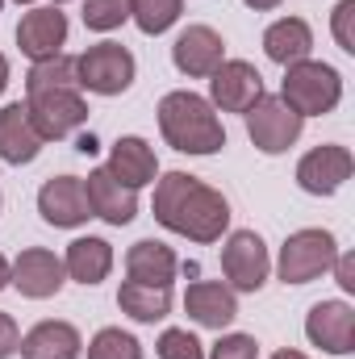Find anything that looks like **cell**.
I'll list each match as a JSON object with an SVG mask.
<instances>
[{"instance_id":"obj_1","label":"cell","mask_w":355,"mask_h":359,"mask_svg":"<svg viewBox=\"0 0 355 359\" xmlns=\"http://www.w3.org/2000/svg\"><path fill=\"white\" fill-rule=\"evenodd\" d=\"M151 213L163 230H172L188 243H201V247L222 243V234L230 230V201L188 172H163L155 180Z\"/></svg>"},{"instance_id":"obj_2","label":"cell","mask_w":355,"mask_h":359,"mask_svg":"<svg viewBox=\"0 0 355 359\" xmlns=\"http://www.w3.org/2000/svg\"><path fill=\"white\" fill-rule=\"evenodd\" d=\"M159 134L180 155H217L226 147V126L201 92L176 88L159 100Z\"/></svg>"},{"instance_id":"obj_3","label":"cell","mask_w":355,"mask_h":359,"mask_svg":"<svg viewBox=\"0 0 355 359\" xmlns=\"http://www.w3.org/2000/svg\"><path fill=\"white\" fill-rule=\"evenodd\" d=\"M280 100H284L297 117L335 113L339 100H343V76H339V67H330V63H322V59H301V63L284 67Z\"/></svg>"},{"instance_id":"obj_4","label":"cell","mask_w":355,"mask_h":359,"mask_svg":"<svg viewBox=\"0 0 355 359\" xmlns=\"http://www.w3.org/2000/svg\"><path fill=\"white\" fill-rule=\"evenodd\" d=\"M339 255V238L330 230H318V226H305V230H293L280 247V259H276V276L284 284H309L318 276H326L330 264Z\"/></svg>"},{"instance_id":"obj_5","label":"cell","mask_w":355,"mask_h":359,"mask_svg":"<svg viewBox=\"0 0 355 359\" xmlns=\"http://www.w3.org/2000/svg\"><path fill=\"white\" fill-rule=\"evenodd\" d=\"M25 113L42 142H63L80 126H88V100L80 88H46L25 96Z\"/></svg>"},{"instance_id":"obj_6","label":"cell","mask_w":355,"mask_h":359,"mask_svg":"<svg viewBox=\"0 0 355 359\" xmlns=\"http://www.w3.org/2000/svg\"><path fill=\"white\" fill-rule=\"evenodd\" d=\"M134 55L121 42H96L84 55H76V84L96 96H121L134 84Z\"/></svg>"},{"instance_id":"obj_7","label":"cell","mask_w":355,"mask_h":359,"mask_svg":"<svg viewBox=\"0 0 355 359\" xmlns=\"http://www.w3.org/2000/svg\"><path fill=\"white\" fill-rule=\"evenodd\" d=\"M243 121H247V138L264 155H284L305 130V117H297L280 96H267V92L243 113Z\"/></svg>"},{"instance_id":"obj_8","label":"cell","mask_w":355,"mask_h":359,"mask_svg":"<svg viewBox=\"0 0 355 359\" xmlns=\"http://www.w3.org/2000/svg\"><path fill=\"white\" fill-rule=\"evenodd\" d=\"M267 271H272V255L255 230H234L222 243V276L234 292H260L267 284Z\"/></svg>"},{"instance_id":"obj_9","label":"cell","mask_w":355,"mask_h":359,"mask_svg":"<svg viewBox=\"0 0 355 359\" xmlns=\"http://www.w3.org/2000/svg\"><path fill=\"white\" fill-rule=\"evenodd\" d=\"M8 284L29 297V301H51L63 292L67 284V271H63V259L46 247H25L13 264H8Z\"/></svg>"},{"instance_id":"obj_10","label":"cell","mask_w":355,"mask_h":359,"mask_svg":"<svg viewBox=\"0 0 355 359\" xmlns=\"http://www.w3.org/2000/svg\"><path fill=\"white\" fill-rule=\"evenodd\" d=\"M355 172V159L347 147H339V142H322V147H314V151H305L301 155V163H297V184H301V192H309V196H335Z\"/></svg>"},{"instance_id":"obj_11","label":"cell","mask_w":355,"mask_h":359,"mask_svg":"<svg viewBox=\"0 0 355 359\" xmlns=\"http://www.w3.org/2000/svg\"><path fill=\"white\" fill-rule=\"evenodd\" d=\"M264 96V76L255 63L247 59H226L213 76H209V104L222 113H247L255 100Z\"/></svg>"},{"instance_id":"obj_12","label":"cell","mask_w":355,"mask_h":359,"mask_svg":"<svg viewBox=\"0 0 355 359\" xmlns=\"http://www.w3.org/2000/svg\"><path fill=\"white\" fill-rule=\"evenodd\" d=\"M67 13L59 4H38L21 17L17 25V46L29 63H42V59H55L63 55V42H67Z\"/></svg>"},{"instance_id":"obj_13","label":"cell","mask_w":355,"mask_h":359,"mask_svg":"<svg viewBox=\"0 0 355 359\" xmlns=\"http://www.w3.org/2000/svg\"><path fill=\"white\" fill-rule=\"evenodd\" d=\"M172 63L188 80H209L226 63V42H222V34L213 25H188L172 42Z\"/></svg>"},{"instance_id":"obj_14","label":"cell","mask_w":355,"mask_h":359,"mask_svg":"<svg viewBox=\"0 0 355 359\" xmlns=\"http://www.w3.org/2000/svg\"><path fill=\"white\" fill-rule=\"evenodd\" d=\"M38 213L46 226L55 230H76L92 217L88 196H84V180L80 176H51L38 188Z\"/></svg>"},{"instance_id":"obj_15","label":"cell","mask_w":355,"mask_h":359,"mask_svg":"<svg viewBox=\"0 0 355 359\" xmlns=\"http://www.w3.org/2000/svg\"><path fill=\"white\" fill-rule=\"evenodd\" d=\"M305 339L330 355L355 351V309L347 301H318L305 318Z\"/></svg>"},{"instance_id":"obj_16","label":"cell","mask_w":355,"mask_h":359,"mask_svg":"<svg viewBox=\"0 0 355 359\" xmlns=\"http://www.w3.org/2000/svg\"><path fill=\"white\" fill-rule=\"evenodd\" d=\"M184 313L205 330H226L239 318V292L226 280H196L184 292Z\"/></svg>"},{"instance_id":"obj_17","label":"cell","mask_w":355,"mask_h":359,"mask_svg":"<svg viewBox=\"0 0 355 359\" xmlns=\"http://www.w3.org/2000/svg\"><path fill=\"white\" fill-rule=\"evenodd\" d=\"M84 196H88L92 217H100L109 226H130L138 217V192L117 184L109 176V168H92L88 180H84Z\"/></svg>"},{"instance_id":"obj_18","label":"cell","mask_w":355,"mask_h":359,"mask_svg":"<svg viewBox=\"0 0 355 359\" xmlns=\"http://www.w3.org/2000/svg\"><path fill=\"white\" fill-rule=\"evenodd\" d=\"M109 176L117 180V184H126V188H147V184H155L159 180V159H155V147L147 142V138H138V134H126V138H117L113 142V151H109Z\"/></svg>"},{"instance_id":"obj_19","label":"cell","mask_w":355,"mask_h":359,"mask_svg":"<svg viewBox=\"0 0 355 359\" xmlns=\"http://www.w3.org/2000/svg\"><path fill=\"white\" fill-rule=\"evenodd\" d=\"M42 155V138L25 113V100H13L0 109V159L8 168H25Z\"/></svg>"},{"instance_id":"obj_20","label":"cell","mask_w":355,"mask_h":359,"mask_svg":"<svg viewBox=\"0 0 355 359\" xmlns=\"http://www.w3.org/2000/svg\"><path fill=\"white\" fill-rule=\"evenodd\" d=\"M17 351H21V359H80L84 355V339H80V330L72 322L46 318V322H38L34 330L21 334Z\"/></svg>"},{"instance_id":"obj_21","label":"cell","mask_w":355,"mask_h":359,"mask_svg":"<svg viewBox=\"0 0 355 359\" xmlns=\"http://www.w3.org/2000/svg\"><path fill=\"white\" fill-rule=\"evenodd\" d=\"M180 271L176 251L159 238H138L130 251H126V276L138 280V284H159V288H172Z\"/></svg>"},{"instance_id":"obj_22","label":"cell","mask_w":355,"mask_h":359,"mask_svg":"<svg viewBox=\"0 0 355 359\" xmlns=\"http://www.w3.org/2000/svg\"><path fill=\"white\" fill-rule=\"evenodd\" d=\"M264 55L280 67H293L314 55V29L305 17H280L264 29Z\"/></svg>"},{"instance_id":"obj_23","label":"cell","mask_w":355,"mask_h":359,"mask_svg":"<svg viewBox=\"0 0 355 359\" xmlns=\"http://www.w3.org/2000/svg\"><path fill=\"white\" fill-rule=\"evenodd\" d=\"M63 271H67V280H76V284L92 288V284L109 280V271H113V247H109L105 238H96V234H84V238L67 243Z\"/></svg>"},{"instance_id":"obj_24","label":"cell","mask_w":355,"mask_h":359,"mask_svg":"<svg viewBox=\"0 0 355 359\" xmlns=\"http://www.w3.org/2000/svg\"><path fill=\"white\" fill-rule=\"evenodd\" d=\"M117 305L126 318L142 322V326H155L172 313V288H159V284H138V280H126L117 288Z\"/></svg>"},{"instance_id":"obj_25","label":"cell","mask_w":355,"mask_h":359,"mask_svg":"<svg viewBox=\"0 0 355 359\" xmlns=\"http://www.w3.org/2000/svg\"><path fill=\"white\" fill-rule=\"evenodd\" d=\"M184 13V0H130V21L147 34V38H159L168 34Z\"/></svg>"},{"instance_id":"obj_26","label":"cell","mask_w":355,"mask_h":359,"mask_svg":"<svg viewBox=\"0 0 355 359\" xmlns=\"http://www.w3.org/2000/svg\"><path fill=\"white\" fill-rule=\"evenodd\" d=\"M46 88H80L76 84V59L72 55H55V59H42L25 72V96L29 92H46Z\"/></svg>"},{"instance_id":"obj_27","label":"cell","mask_w":355,"mask_h":359,"mask_svg":"<svg viewBox=\"0 0 355 359\" xmlns=\"http://www.w3.org/2000/svg\"><path fill=\"white\" fill-rule=\"evenodd\" d=\"M88 359H142V343L121 326H105L92 334Z\"/></svg>"},{"instance_id":"obj_28","label":"cell","mask_w":355,"mask_h":359,"mask_svg":"<svg viewBox=\"0 0 355 359\" xmlns=\"http://www.w3.org/2000/svg\"><path fill=\"white\" fill-rule=\"evenodd\" d=\"M130 21V0H84V25L92 34H113Z\"/></svg>"},{"instance_id":"obj_29","label":"cell","mask_w":355,"mask_h":359,"mask_svg":"<svg viewBox=\"0 0 355 359\" xmlns=\"http://www.w3.org/2000/svg\"><path fill=\"white\" fill-rule=\"evenodd\" d=\"M159 359H205V343L192 334V330H180V326H168L155 343Z\"/></svg>"},{"instance_id":"obj_30","label":"cell","mask_w":355,"mask_h":359,"mask_svg":"<svg viewBox=\"0 0 355 359\" xmlns=\"http://www.w3.org/2000/svg\"><path fill=\"white\" fill-rule=\"evenodd\" d=\"M205 359H260V343L255 334H222Z\"/></svg>"},{"instance_id":"obj_31","label":"cell","mask_w":355,"mask_h":359,"mask_svg":"<svg viewBox=\"0 0 355 359\" xmlns=\"http://www.w3.org/2000/svg\"><path fill=\"white\" fill-rule=\"evenodd\" d=\"M330 34L339 42V50L355 55V0H339L330 13Z\"/></svg>"},{"instance_id":"obj_32","label":"cell","mask_w":355,"mask_h":359,"mask_svg":"<svg viewBox=\"0 0 355 359\" xmlns=\"http://www.w3.org/2000/svg\"><path fill=\"white\" fill-rule=\"evenodd\" d=\"M330 271H335V284H339L343 292H355V255L339 251V255H335V264H330Z\"/></svg>"},{"instance_id":"obj_33","label":"cell","mask_w":355,"mask_h":359,"mask_svg":"<svg viewBox=\"0 0 355 359\" xmlns=\"http://www.w3.org/2000/svg\"><path fill=\"white\" fill-rule=\"evenodd\" d=\"M17 347H21V330H17V322L8 313H0V359H13Z\"/></svg>"},{"instance_id":"obj_34","label":"cell","mask_w":355,"mask_h":359,"mask_svg":"<svg viewBox=\"0 0 355 359\" xmlns=\"http://www.w3.org/2000/svg\"><path fill=\"white\" fill-rule=\"evenodd\" d=\"M247 8H255V13H272V8H280L284 0H243Z\"/></svg>"},{"instance_id":"obj_35","label":"cell","mask_w":355,"mask_h":359,"mask_svg":"<svg viewBox=\"0 0 355 359\" xmlns=\"http://www.w3.org/2000/svg\"><path fill=\"white\" fill-rule=\"evenodd\" d=\"M272 359H309L305 351H293V347H284V351H276Z\"/></svg>"},{"instance_id":"obj_36","label":"cell","mask_w":355,"mask_h":359,"mask_svg":"<svg viewBox=\"0 0 355 359\" xmlns=\"http://www.w3.org/2000/svg\"><path fill=\"white\" fill-rule=\"evenodd\" d=\"M8 88V59H4V55H0V92Z\"/></svg>"},{"instance_id":"obj_37","label":"cell","mask_w":355,"mask_h":359,"mask_svg":"<svg viewBox=\"0 0 355 359\" xmlns=\"http://www.w3.org/2000/svg\"><path fill=\"white\" fill-rule=\"evenodd\" d=\"M0 288H8V259L0 255Z\"/></svg>"},{"instance_id":"obj_38","label":"cell","mask_w":355,"mask_h":359,"mask_svg":"<svg viewBox=\"0 0 355 359\" xmlns=\"http://www.w3.org/2000/svg\"><path fill=\"white\" fill-rule=\"evenodd\" d=\"M51 4H59V8H63V4H67V0H51Z\"/></svg>"},{"instance_id":"obj_39","label":"cell","mask_w":355,"mask_h":359,"mask_svg":"<svg viewBox=\"0 0 355 359\" xmlns=\"http://www.w3.org/2000/svg\"><path fill=\"white\" fill-rule=\"evenodd\" d=\"M17 4H34V0H17Z\"/></svg>"},{"instance_id":"obj_40","label":"cell","mask_w":355,"mask_h":359,"mask_svg":"<svg viewBox=\"0 0 355 359\" xmlns=\"http://www.w3.org/2000/svg\"><path fill=\"white\" fill-rule=\"evenodd\" d=\"M0 205H4V196H0Z\"/></svg>"},{"instance_id":"obj_41","label":"cell","mask_w":355,"mask_h":359,"mask_svg":"<svg viewBox=\"0 0 355 359\" xmlns=\"http://www.w3.org/2000/svg\"><path fill=\"white\" fill-rule=\"evenodd\" d=\"M0 8H4V0H0Z\"/></svg>"}]
</instances>
